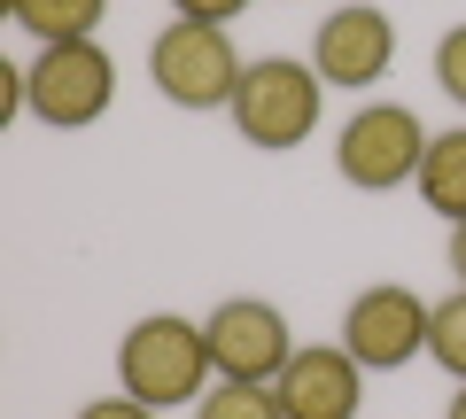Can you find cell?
I'll list each match as a JSON object with an SVG mask.
<instances>
[{
  "mask_svg": "<svg viewBox=\"0 0 466 419\" xmlns=\"http://www.w3.org/2000/svg\"><path fill=\"white\" fill-rule=\"evenodd\" d=\"M443 419H466V381H459V396H451V404H443Z\"/></svg>",
  "mask_w": 466,
  "mask_h": 419,
  "instance_id": "cell-18",
  "label": "cell"
},
{
  "mask_svg": "<svg viewBox=\"0 0 466 419\" xmlns=\"http://www.w3.org/2000/svg\"><path fill=\"white\" fill-rule=\"evenodd\" d=\"M435 85L466 109V24H451V32L435 39Z\"/></svg>",
  "mask_w": 466,
  "mask_h": 419,
  "instance_id": "cell-14",
  "label": "cell"
},
{
  "mask_svg": "<svg viewBox=\"0 0 466 419\" xmlns=\"http://www.w3.org/2000/svg\"><path fill=\"white\" fill-rule=\"evenodd\" d=\"M202 334H210V365L218 381H280L288 357H296V334H288V311L265 295H226L202 319Z\"/></svg>",
  "mask_w": 466,
  "mask_h": 419,
  "instance_id": "cell-6",
  "label": "cell"
},
{
  "mask_svg": "<svg viewBox=\"0 0 466 419\" xmlns=\"http://www.w3.org/2000/svg\"><path fill=\"white\" fill-rule=\"evenodd\" d=\"M451 272H459V287H466V218L451 225Z\"/></svg>",
  "mask_w": 466,
  "mask_h": 419,
  "instance_id": "cell-17",
  "label": "cell"
},
{
  "mask_svg": "<svg viewBox=\"0 0 466 419\" xmlns=\"http://www.w3.org/2000/svg\"><path fill=\"white\" fill-rule=\"evenodd\" d=\"M241 55H233L226 24H164L148 47V78L171 109H233V85H241Z\"/></svg>",
  "mask_w": 466,
  "mask_h": 419,
  "instance_id": "cell-4",
  "label": "cell"
},
{
  "mask_svg": "<svg viewBox=\"0 0 466 419\" xmlns=\"http://www.w3.org/2000/svg\"><path fill=\"white\" fill-rule=\"evenodd\" d=\"M288 419H358V396H366V365L342 350V342H311V350L288 357V373L272 381Z\"/></svg>",
  "mask_w": 466,
  "mask_h": 419,
  "instance_id": "cell-9",
  "label": "cell"
},
{
  "mask_svg": "<svg viewBox=\"0 0 466 419\" xmlns=\"http://www.w3.org/2000/svg\"><path fill=\"white\" fill-rule=\"evenodd\" d=\"M116 101V63L101 39H63V47H39L24 70V109L55 133H86V125L109 117Z\"/></svg>",
  "mask_w": 466,
  "mask_h": 419,
  "instance_id": "cell-3",
  "label": "cell"
},
{
  "mask_svg": "<svg viewBox=\"0 0 466 419\" xmlns=\"http://www.w3.org/2000/svg\"><path fill=\"white\" fill-rule=\"evenodd\" d=\"M389 63H397V24H389V8H373V0L334 8V16L319 24V39H311V70L327 85H381Z\"/></svg>",
  "mask_w": 466,
  "mask_h": 419,
  "instance_id": "cell-8",
  "label": "cell"
},
{
  "mask_svg": "<svg viewBox=\"0 0 466 419\" xmlns=\"http://www.w3.org/2000/svg\"><path fill=\"white\" fill-rule=\"evenodd\" d=\"M319 101H327V78L311 63H288V55H257L233 85V133L265 155H288L319 133Z\"/></svg>",
  "mask_w": 466,
  "mask_h": 419,
  "instance_id": "cell-2",
  "label": "cell"
},
{
  "mask_svg": "<svg viewBox=\"0 0 466 419\" xmlns=\"http://www.w3.org/2000/svg\"><path fill=\"white\" fill-rule=\"evenodd\" d=\"M195 419H288L280 396L265 381H210V396L195 404Z\"/></svg>",
  "mask_w": 466,
  "mask_h": 419,
  "instance_id": "cell-12",
  "label": "cell"
},
{
  "mask_svg": "<svg viewBox=\"0 0 466 419\" xmlns=\"http://www.w3.org/2000/svg\"><path fill=\"white\" fill-rule=\"evenodd\" d=\"M78 419H164V412H156V404H140V396H125V388H116V396H94V404H78Z\"/></svg>",
  "mask_w": 466,
  "mask_h": 419,
  "instance_id": "cell-15",
  "label": "cell"
},
{
  "mask_svg": "<svg viewBox=\"0 0 466 419\" xmlns=\"http://www.w3.org/2000/svg\"><path fill=\"white\" fill-rule=\"evenodd\" d=\"M428 357L451 373V381H466V287L428 311Z\"/></svg>",
  "mask_w": 466,
  "mask_h": 419,
  "instance_id": "cell-13",
  "label": "cell"
},
{
  "mask_svg": "<svg viewBox=\"0 0 466 419\" xmlns=\"http://www.w3.org/2000/svg\"><path fill=\"white\" fill-rule=\"evenodd\" d=\"M342 350L358 357L366 373H404L412 357H428V303H420L412 287H397V280L350 295V311H342Z\"/></svg>",
  "mask_w": 466,
  "mask_h": 419,
  "instance_id": "cell-7",
  "label": "cell"
},
{
  "mask_svg": "<svg viewBox=\"0 0 466 419\" xmlns=\"http://www.w3.org/2000/svg\"><path fill=\"white\" fill-rule=\"evenodd\" d=\"M420 202H428L435 218H451L459 225L466 218V125H451V133H435L428 140V155H420Z\"/></svg>",
  "mask_w": 466,
  "mask_h": 419,
  "instance_id": "cell-10",
  "label": "cell"
},
{
  "mask_svg": "<svg viewBox=\"0 0 466 419\" xmlns=\"http://www.w3.org/2000/svg\"><path fill=\"white\" fill-rule=\"evenodd\" d=\"M420 155H428V125H420L404 101H366V109L334 133V171H342L358 195H397V186H412Z\"/></svg>",
  "mask_w": 466,
  "mask_h": 419,
  "instance_id": "cell-5",
  "label": "cell"
},
{
  "mask_svg": "<svg viewBox=\"0 0 466 419\" xmlns=\"http://www.w3.org/2000/svg\"><path fill=\"white\" fill-rule=\"evenodd\" d=\"M171 8H179L187 24H233L241 8H249V0H171Z\"/></svg>",
  "mask_w": 466,
  "mask_h": 419,
  "instance_id": "cell-16",
  "label": "cell"
},
{
  "mask_svg": "<svg viewBox=\"0 0 466 419\" xmlns=\"http://www.w3.org/2000/svg\"><path fill=\"white\" fill-rule=\"evenodd\" d=\"M210 334L179 311H148L140 326H125L116 342V388L156 412H179V404H202L210 396Z\"/></svg>",
  "mask_w": 466,
  "mask_h": 419,
  "instance_id": "cell-1",
  "label": "cell"
},
{
  "mask_svg": "<svg viewBox=\"0 0 466 419\" xmlns=\"http://www.w3.org/2000/svg\"><path fill=\"white\" fill-rule=\"evenodd\" d=\"M8 16L39 47H63V39H94V24L109 16V0H8Z\"/></svg>",
  "mask_w": 466,
  "mask_h": 419,
  "instance_id": "cell-11",
  "label": "cell"
}]
</instances>
